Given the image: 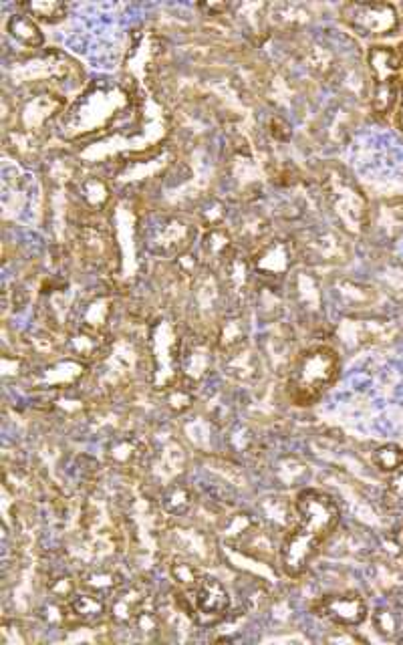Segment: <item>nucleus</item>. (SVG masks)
I'll return each instance as SVG.
<instances>
[{"mask_svg":"<svg viewBox=\"0 0 403 645\" xmlns=\"http://www.w3.org/2000/svg\"><path fill=\"white\" fill-rule=\"evenodd\" d=\"M129 91L117 83H99L89 87L81 99L63 113V138L77 140L105 132L129 109Z\"/></svg>","mask_w":403,"mask_h":645,"instance_id":"nucleus-2","label":"nucleus"},{"mask_svg":"<svg viewBox=\"0 0 403 645\" xmlns=\"http://www.w3.org/2000/svg\"><path fill=\"white\" fill-rule=\"evenodd\" d=\"M293 508L295 519L281 541L279 561L287 577L299 579L337 531L341 510L331 494L317 488L299 492Z\"/></svg>","mask_w":403,"mask_h":645,"instance_id":"nucleus-1","label":"nucleus"},{"mask_svg":"<svg viewBox=\"0 0 403 645\" xmlns=\"http://www.w3.org/2000/svg\"><path fill=\"white\" fill-rule=\"evenodd\" d=\"M7 33L13 41H17L19 45L27 47V49H39L45 43V37L41 33V27L35 19H31L25 13H15L9 17L7 21Z\"/></svg>","mask_w":403,"mask_h":645,"instance_id":"nucleus-21","label":"nucleus"},{"mask_svg":"<svg viewBox=\"0 0 403 645\" xmlns=\"http://www.w3.org/2000/svg\"><path fill=\"white\" fill-rule=\"evenodd\" d=\"M47 589H49L51 601L69 603L81 591V585H79V577L75 579L71 575H59L49 583Z\"/></svg>","mask_w":403,"mask_h":645,"instance_id":"nucleus-26","label":"nucleus"},{"mask_svg":"<svg viewBox=\"0 0 403 645\" xmlns=\"http://www.w3.org/2000/svg\"><path fill=\"white\" fill-rule=\"evenodd\" d=\"M67 607L73 621L81 625H99L107 619V599L83 589L67 603Z\"/></svg>","mask_w":403,"mask_h":645,"instance_id":"nucleus-18","label":"nucleus"},{"mask_svg":"<svg viewBox=\"0 0 403 645\" xmlns=\"http://www.w3.org/2000/svg\"><path fill=\"white\" fill-rule=\"evenodd\" d=\"M152 603V593L142 581H125L107 599V619L117 627H131L140 613Z\"/></svg>","mask_w":403,"mask_h":645,"instance_id":"nucleus-12","label":"nucleus"},{"mask_svg":"<svg viewBox=\"0 0 403 645\" xmlns=\"http://www.w3.org/2000/svg\"><path fill=\"white\" fill-rule=\"evenodd\" d=\"M293 240L301 261L311 265H333L347 254L343 238L329 228H309Z\"/></svg>","mask_w":403,"mask_h":645,"instance_id":"nucleus-11","label":"nucleus"},{"mask_svg":"<svg viewBox=\"0 0 403 645\" xmlns=\"http://www.w3.org/2000/svg\"><path fill=\"white\" fill-rule=\"evenodd\" d=\"M19 11L35 19L37 23L55 25L67 17V7L59 0H31V3H21Z\"/></svg>","mask_w":403,"mask_h":645,"instance_id":"nucleus-23","label":"nucleus"},{"mask_svg":"<svg viewBox=\"0 0 403 645\" xmlns=\"http://www.w3.org/2000/svg\"><path fill=\"white\" fill-rule=\"evenodd\" d=\"M194 504H196V494L184 482L170 484L160 496V506L170 516H186L194 508Z\"/></svg>","mask_w":403,"mask_h":645,"instance_id":"nucleus-22","label":"nucleus"},{"mask_svg":"<svg viewBox=\"0 0 403 645\" xmlns=\"http://www.w3.org/2000/svg\"><path fill=\"white\" fill-rule=\"evenodd\" d=\"M341 373V359L333 347L315 345L305 349L287 379V394L295 406H313L317 404Z\"/></svg>","mask_w":403,"mask_h":645,"instance_id":"nucleus-3","label":"nucleus"},{"mask_svg":"<svg viewBox=\"0 0 403 645\" xmlns=\"http://www.w3.org/2000/svg\"><path fill=\"white\" fill-rule=\"evenodd\" d=\"M341 19L361 37H387L399 29V13L389 3H349Z\"/></svg>","mask_w":403,"mask_h":645,"instance_id":"nucleus-9","label":"nucleus"},{"mask_svg":"<svg viewBox=\"0 0 403 645\" xmlns=\"http://www.w3.org/2000/svg\"><path fill=\"white\" fill-rule=\"evenodd\" d=\"M125 583L123 575L113 565H91L79 575L83 591L109 599Z\"/></svg>","mask_w":403,"mask_h":645,"instance_id":"nucleus-17","label":"nucleus"},{"mask_svg":"<svg viewBox=\"0 0 403 645\" xmlns=\"http://www.w3.org/2000/svg\"><path fill=\"white\" fill-rule=\"evenodd\" d=\"M220 275H222L224 293L236 301L246 297V293L250 291V283L256 281L250 258H244L240 252H236L230 258V263L220 271Z\"/></svg>","mask_w":403,"mask_h":645,"instance_id":"nucleus-16","label":"nucleus"},{"mask_svg":"<svg viewBox=\"0 0 403 645\" xmlns=\"http://www.w3.org/2000/svg\"><path fill=\"white\" fill-rule=\"evenodd\" d=\"M79 252L91 267L105 269L117 261V244L113 234L97 222H83L77 232Z\"/></svg>","mask_w":403,"mask_h":645,"instance_id":"nucleus-13","label":"nucleus"},{"mask_svg":"<svg viewBox=\"0 0 403 645\" xmlns=\"http://www.w3.org/2000/svg\"><path fill=\"white\" fill-rule=\"evenodd\" d=\"M144 456H146V446L136 436L117 438L107 448L109 462L119 466V468H125V470L136 468L144 460Z\"/></svg>","mask_w":403,"mask_h":645,"instance_id":"nucleus-20","label":"nucleus"},{"mask_svg":"<svg viewBox=\"0 0 403 645\" xmlns=\"http://www.w3.org/2000/svg\"><path fill=\"white\" fill-rule=\"evenodd\" d=\"M31 641L29 631L17 619H3L0 623V645H27Z\"/></svg>","mask_w":403,"mask_h":645,"instance_id":"nucleus-27","label":"nucleus"},{"mask_svg":"<svg viewBox=\"0 0 403 645\" xmlns=\"http://www.w3.org/2000/svg\"><path fill=\"white\" fill-rule=\"evenodd\" d=\"M77 200L89 214H99L107 210L113 200V192L109 184L97 176H89L77 182Z\"/></svg>","mask_w":403,"mask_h":645,"instance_id":"nucleus-19","label":"nucleus"},{"mask_svg":"<svg viewBox=\"0 0 403 645\" xmlns=\"http://www.w3.org/2000/svg\"><path fill=\"white\" fill-rule=\"evenodd\" d=\"M401 543H403V531H401Z\"/></svg>","mask_w":403,"mask_h":645,"instance_id":"nucleus-30","label":"nucleus"},{"mask_svg":"<svg viewBox=\"0 0 403 645\" xmlns=\"http://www.w3.org/2000/svg\"><path fill=\"white\" fill-rule=\"evenodd\" d=\"M170 575H172V581H174L176 589L186 591V593L194 591V589H196V585H198V583L202 581V577H204V573L200 571V567H198L194 561L186 559V557H176V559L172 561V565H170Z\"/></svg>","mask_w":403,"mask_h":645,"instance_id":"nucleus-24","label":"nucleus"},{"mask_svg":"<svg viewBox=\"0 0 403 645\" xmlns=\"http://www.w3.org/2000/svg\"><path fill=\"white\" fill-rule=\"evenodd\" d=\"M313 613L337 627H359L369 617V605L361 593L343 591L317 599Z\"/></svg>","mask_w":403,"mask_h":645,"instance_id":"nucleus-10","label":"nucleus"},{"mask_svg":"<svg viewBox=\"0 0 403 645\" xmlns=\"http://www.w3.org/2000/svg\"><path fill=\"white\" fill-rule=\"evenodd\" d=\"M236 252L238 248H236L232 230H228L226 226H214V228H206V232L202 234L196 261L200 267L220 273L230 263V258Z\"/></svg>","mask_w":403,"mask_h":645,"instance_id":"nucleus-14","label":"nucleus"},{"mask_svg":"<svg viewBox=\"0 0 403 645\" xmlns=\"http://www.w3.org/2000/svg\"><path fill=\"white\" fill-rule=\"evenodd\" d=\"M371 462L379 472H383L387 476H397L403 472V448L397 444L379 446L373 452Z\"/></svg>","mask_w":403,"mask_h":645,"instance_id":"nucleus-25","label":"nucleus"},{"mask_svg":"<svg viewBox=\"0 0 403 645\" xmlns=\"http://www.w3.org/2000/svg\"><path fill=\"white\" fill-rule=\"evenodd\" d=\"M373 623H375L377 631L381 635H385V637H393L399 631V619H397V615L391 609H385V607H379L373 613Z\"/></svg>","mask_w":403,"mask_h":645,"instance_id":"nucleus-28","label":"nucleus"},{"mask_svg":"<svg viewBox=\"0 0 403 645\" xmlns=\"http://www.w3.org/2000/svg\"><path fill=\"white\" fill-rule=\"evenodd\" d=\"M321 186L325 204L343 230L361 232L369 226L371 206L361 188L345 172L335 170L327 174Z\"/></svg>","mask_w":403,"mask_h":645,"instance_id":"nucleus-5","label":"nucleus"},{"mask_svg":"<svg viewBox=\"0 0 403 645\" xmlns=\"http://www.w3.org/2000/svg\"><path fill=\"white\" fill-rule=\"evenodd\" d=\"M371 75V109L385 117L395 111L403 93V55L395 47L375 45L367 53Z\"/></svg>","mask_w":403,"mask_h":645,"instance_id":"nucleus-4","label":"nucleus"},{"mask_svg":"<svg viewBox=\"0 0 403 645\" xmlns=\"http://www.w3.org/2000/svg\"><path fill=\"white\" fill-rule=\"evenodd\" d=\"M198 236V224L178 214H160L150 218L142 228V240L152 256L176 261L188 254Z\"/></svg>","mask_w":403,"mask_h":645,"instance_id":"nucleus-6","label":"nucleus"},{"mask_svg":"<svg viewBox=\"0 0 403 645\" xmlns=\"http://www.w3.org/2000/svg\"><path fill=\"white\" fill-rule=\"evenodd\" d=\"M202 11H208L210 15H216V13H224L228 11V5H200Z\"/></svg>","mask_w":403,"mask_h":645,"instance_id":"nucleus-29","label":"nucleus"},{"mask_svg":"<svg viewBox=\"0 0 403 645\" xmlns=\"http://www.w3.org/2000/svg\"><path fill=\"white\" fill-rule=\"evenodd\" d=\"M174 595L176 607L200 627L220 625L222 621H226L232 609V597L226 585L220 579L208 575L202 577L194 591L186 593L176 589Z\"/></svg>","mask_w":403,"mask_h":645,"instance_id":"nucleus-7","label":"nucleus"},{"mask_svg":"<svg viewBox=\"0 0 403 645\" xmlns=\"http://www.w3.org/2000/svg\"><path fill=\"white\" fill-rule=\"evenodd\" d=\"M299 261L297 246L293 238H271L268 236L258 248L250 254V265L256 281L264 285H279L283 283L295 263Z\"/></svg>","mask_w":403,"mask_h":645,"instance_id":"nucleus-8","label":"nucleus"},{"mask_svg":"<svg viewBox=\"0 0 403 645\" xmlns=\"http://www.w3.org/2000/svg\"><path fill=\"white\" fill-rule=\"evenodd\" d=\"M65 103H67L65 97L51 91L33 95V99H27L17 113L21 121V132L35 134L41 125H45L49 119H53L57 113L63 111Z\"/></svg>","mask_w":403,"mask_h":645,"instance_id":"nucleus-15","label":"nucleus"}]
</instances>
